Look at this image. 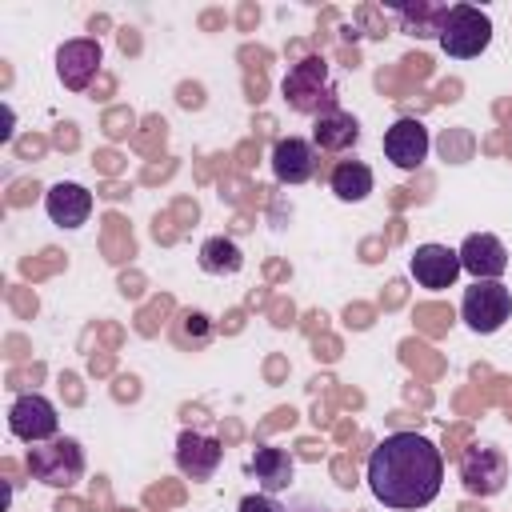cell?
I'll return each mask as SVG.
<instances>
[{
	"label": "cell",
	"mask_w": 512,
	"mask_h": 512,
	"mask_svg": "<svg viewBox=\"0 0 512 512\" xmlns=\"http://www.w3.org/2000/svg\"><path fill=\"white\" fill-rule=\"evenodd\" d=\"M248 472L256 476L260 492L276 496V492H284V488L292 484V472H296V464H292V456H288L284 448H272V444H264V448H256V456L248 460Z\"/></svg>",
	"instance_id": "obj_15"
},
{
	"label": "cell",
	"mask_w": 512,
	"mask_h": 512,
	"mask_svg": "<svg viewBox=\"0 0 512 512\" xmlns=\"http://www.w3.org/2000/svg\"><path fill=\"white\" fill-rule=\"evenodd\" d=\"M284 100H288V108H296L304 116L336 112V88L328 84V64L320 56L300 60L284 80Z\"/></svg>",
	"instance_id": "obj_3"
},
{
	"label": "cell",
	"mask_w": 512,
	"mask_h": 512,
	"mask_svg": "<svg viewBox=\"0 0 512 512\" xmlns=\"http://www.w3.org/2000/svg\"><path fill=\"white\" fill-rule=\"evenodd\" d=\"M100 60H104L100 40H88V36L68 40V44L56 48V76H60L64 88L84 92V88L92 84V76L100 72Z\"/></svg>",
	"instance_id": "obj_9"
},
{
	"label": "cell",
	"mask_w": 512,
	"mask_h": 512,
	"mask_svg": "<svg viewBox=\"0 0 512 512\" xmlns=\"http://www.w3.org/2000/svg\"><path fill=\"white\" fill-rule=\"evenodd\" d=\"M428 148H432V136H428L424 120H416V116H400V120L388 124V132H384V156H388L400 172H416V168L428 160Z\"/></svg>",
	"instance_id": "obj_7"
},
{
	"label": "cell",
	"mask_w": 512,
	"mask_h": 512,
	"mask_svg": "<svg viewBox=\"0 0 512 512\" xmlns=\"http://www.w3.org/2000/svg\"><path fill=\"white\" fill-rule=\"evenodd\" d=\"M460 316L476 336H492L508 324L512 316V292L500 280H476L472 288H464L460 300Z\"/></svg>",
	"instance_id": "obj_4"
},
{
	"label": "cell",
	"mask_w": 512,
	"mask_h": 512,
	"mask_svg": "<svg viewBox=\"0 0 512 512\" xmlns=\"http://www.w3.org/2000/svg\"><path fill=\"white\" fill-rule=\"evenodd\" d=\"M272 176L280 184H308L316 176V144L304 136H284L272 148Z\"/></svg>",
	"instance_id": "obj_13"
},
{
	"label": "cell",
	"mask_w": 512,
	"mask_h": 512,
	"mask_svg": "<svg viewBox=\"0 0 512 512\" xmlns=\"http://www.w3.org/2000/svg\"><path fill=\"white\" fill-rule=\"evenodd\" d=\"M408 272H412V280L420 288L440 292V288H452L464 268H460V252L456 248H448V244H420L408 256Z\"/></svg>",
	"instance_id": "obj_8"
},
{
	"label": "cell",
	"mask_w": 512,
	"mask_h": 512,
	"mask_svg": "<svg viewBox=\"0 0 512 512\" xmlns=\"http://www.w3.org/2000/svg\"><path fill=\"white\" fill-rule=\"evenodd\" d=\"M400 28L408 36H424V40H440V28H444V16H448V4H396L392 8Z\"/></svg>",
	"instance_id": "obj_18"
},
{
	"label": "cell",
	"mask_w": 512,
	"mask_h": 512,
	"mask_svg": "<svg viewBox=\"0 0 512 512\" xmlns=\"http://www.w3.org/2000/svg\"><path fill=\"white\" fill-rule=\"evenodd\" d=\"M44 212L60 228H80L92 216V192L84 184H76V180H60V184H52L44 192Z\"/></svg>",
	"instance_id": "obj_14"
},
{
	"label": "cell",
	"mask_w": 512,
	"mask_h": 512,
	"mask_svg": "<svg viewBox=\"0 0 512 512\" xmlns=\"http://www.w3.org/2000/svg\"><path fill=\"white\" fill-rule=\"evenodd\" d=\"M444 456L420 432H392L368 456V488L384 508L412 512L440 496Z\"/></svg>",
	"instance_id": "obj_1"
},
{
	"label": "cell",
	"mask_w": 512,
	"mask_h": 512,
	"mask_svg": "<svg viewBox=\"0 0 512 512\" xmlns=\"http://www.w3.org/2000/svg\"><path fill=\"white\" fill-rule=\"evenodd\" d=\"M328 188H332L336 200H344V204H360V200L372 196L376 176H372V168H368L364 160H340V164L328 172Z\"/></svg>",
	"instance_id": "obj_16"
},
{
	"label": "cell",
	"mask_w": 512,
	"mask_h": 512,
	"mask_svg": "<svg viewBox=\"0 0 512 512\" xmlns=\"http://www.w3.org/2000/svg\"><path fill=\"white\" fill-rule=\"evenodd\" d=\"M28 472L40 480V484H48V488H72L80 476H84V452H80V444L76 440H48L44 448H32L28 452Z\"/></svg>",
	"instance_id": "obj_5"
},
{
	"label": "cell",
	"mask_w": 512,
	"mask_h": 512,
	"mask_svg": "<svg viewBox=\"0 0 512 512\" xmlns=\"http://www.w3.org/2000/svg\"><path fill=\"white\" fill-rule=\"evenodd\" d=\"M460 476H464V488L476 492V496H496L508 480V464L500 456V448L492 444H472L464 456H460Z\"/></svg>",
	"instance_id": "obj_10"
},
{
	"label": "cell",
	"mask_w": 512,
	"mask_h": 512,
	"mask_svg": "<svg viewBox=\"0 0 512 512\" xmlns=\"http://www.w3.org/2000/svg\"><path fill=\"white\" fill-rule=\"evenodd\" d=\"M356 140H360V124H356V116H348V112H340V108L316 116V124H312V144H316V148L348 152Z\"/></svg>",
	"instance_id": "obj_17"
},
{
	"label": "cell",
	"mask_w": 512,
	"mask_h": 512,
	"mask_svg": "<svg viewBox=\"0 0 512 512\" xmlns=\"http://www.w3.org/2000/svg\"><path fill=\"white\" fill-rule=\"evenodd\" d=\"M224 460V444L216 436H204V432H180L176 440V468L188 476V480H212L216 468Z\"/></svg>",
	"instance_id": "obj_12"
},
{
	"label": "cell",
	"mask_w": 512,
	"mask_h": 512,
	"mask_svg": "<svg viewBox=\"0 0 512 512\" xmlns=\"http://www.w3.org/2000/svg\"><path fill=\"white\" fill-rule=\"evenodd\" d=\"M436 44L452 60H476L492 44V16L484 8H476V4H452Z\"/></svg>",
	"instance_id": "obj_2"
},
{
	"label": "cell",
	"mask_w": 512,
	"mask_h": 512,
	"mask_svg": "<svg viewBox=\"0 0 512 512\" xmlns=\"http://www.w3.org/2000/svg\"><path fill=\"white\" fill-rule=\"evenodd\" d=\"M240 512H284L268 492H256V496H244L240 500Z\"/></svg>",
	"instance_id": "obj_20"
},
{
	"label": "cell",
	"mask_w": 512,
	"mask_h": 512,
	"mask_svg": "<svg viewBox=\"0 0 512 512\" xmlns=\"http://www.w3.org/2000/svg\"><path fill=\"white\" fill-rule=\"evenodd\" d=\"M8 432L24 444H48L56 440L60 432V416H56V404L40 392H24L12 400L8 408Z\"/></svg>",
	"instance_id": "obj_6"
},
{
	"label": "cell",
	"mask_w": 512,
	"mask_h": 512,
	"mask_svg": "<svg viewBox=\"0 0 512 512\" xmlns=\"http://www.w3.org/2000/svg\"><path fill=\"white\" fill-rule=\"evenodd\" d=\"M456 252H460V268L472 272L476 280H500L508 272V248L492 232H472Z\"/></svg>",
	"instance_id": "obj_11"
},
{
	"label": "cell",
	"mask_w": 512,
	"mask_h": 512,
	"mask_svg": "<svg viewBox=\"0 0 512 512\" xmlns=\"http://www.w3.org/2000/svg\"><path fill=\"white\" fill-rule=\"evenodd\" d=\"M200 268L208 276H236L244 268V252L236 248V240L228 236H208L200 244Z\"/></svg>",
	"instance_id": "obj_19"
}]
</instances>
